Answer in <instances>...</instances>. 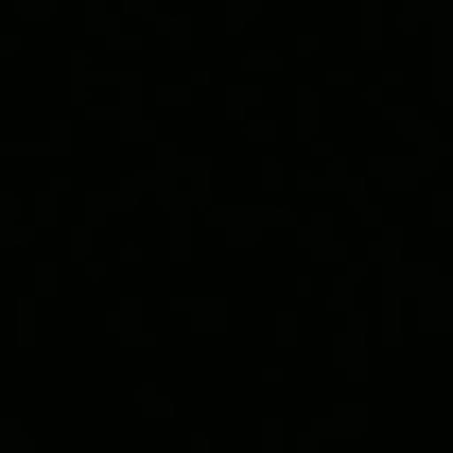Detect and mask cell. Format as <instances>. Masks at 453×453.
I'll return each instance as SVG.
<instances>
[]
</instances>
